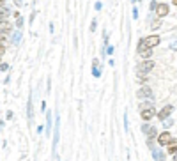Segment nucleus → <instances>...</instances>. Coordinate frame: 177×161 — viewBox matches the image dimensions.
Returning <instances> with one entry per match:
<instances>
[{
    "label": "nucleus",
    "mask_w": 177,
    "mask_h": 161,
    "mask_svg": "<svg viewBox=\"0 0 177 161\" xmlns=\"http://www.w3.org/2000/svg\"><path fill=\"white\" fill-rule=\"evenodd\" d=\"M96 27H98V21L92 20V21H91V27H89V30H91V32H96V30H98Z\"/></svg>",
    "instance_id": "obj_23"
},
{
    "label": "nucleus",
    "mask_w": 177,
    "mask_h": 161,
    "mask_svg": "<svg viewBox=\"0 0 177 161\" xmlns=\"http://www.w3.org/2000/svg\"><path fill=\"white\" fill-rule=\"evenodd\" d=\"M94 9H96V11H98V13H99V11L103 9V2H99V0H98V2L94 4Z\"/></svg>",
    "instance_id": "obj_27"
},
{
    "label": "nucleus",
    "mask_w": 177,
    "mask_h": 161,
    "mask_svg": "<svg viewBox=\"0 0 177 161\" xmlns=\"http://www.w3.org/2000/svg\"><path fill=\"white\" fill-rule=\"evenodd\" d=\"M9 16H11V9H9V7H0V20H7V18H9Z\"/></svg>",
    "instance_id": "obj_18"
},
{
    "label": "nucleus",
    "mask_w": 177,
    "mask_h": 161,
    "mask_svg": "<svg viewBox=\"0 0 177 161\" xmlns=\"http://www.w3.org/2000/svg\"><path fill=\"white\" fill-rule=\"evenodd\" d=\"M21 37H23V30H18V28H16L13 34H11V41H13L14 44H20Z\"/></svg>",
    "instance_id": "obj_16"
},
{
    "label": "nucleus",
    "mask_w": 177,
    "mask_h": 161,
    "mask_svg": "<svg viewBox=\"0 0 177 161\" xmlns=\"http://www.w3.org/2000/svg\"><path fill=\"white\" fill-rule=\"evenodd\" d=\"M7 69H9V64H6V62L0 64V71H7Z\"/></svg>",
    "instance_id": "obj_29"
},
{
    "label": "nucleus",
    "mask_w": 177,
    "mask_h": 161,
    "mask_svg": "<svg viewBox=\"0 0 177 161\" xmlns=\"http://www.w3.org/2000/svg\"><path fill=\"white\" fill-rule=\"evenodd\" d=\"M92 67H99V60L96 57H92Z\"/></svg>",
    "instance_id": "obj_28"
},
{
    "label": "nucleus",
    "mask_w": 177,
    "mask_h": 161,
    "mask_svg": "<svg viewBox=\"0 0 177 161\" xmlns=\"http://www.w3.org/2000/svg\"><path fill=\"white\" fill-rule=\"evenodd\" d=\"M172 112H174V105H165L159 112L156 113V117H158L159 120H165V119H168L170 115H172Z\"/></svg>",
    "instance_id": "obj_11"
},
{
    "label": "nucleus",
    "mask_w": 177,
    "mask_h": 161,
    "mask_svg": "<svg viewBox=\"0 0 177 161\" xmlns=\"http://www.w3.org/2000/svg\"><path fill=\"white\" fill-rule=\"evenodd\" d=\"M6 42H7V35L0 34V44H6Z\"/></svg>",
    "instance_id": "obj_30"
},
{
    "label": "nucleus",
    "mask_w": 177,
    "mask_h": 161,
    "mask_svg": "<svg viewBox=\"0 0 177 161\" xmlns=\"http://www.w3.org/2000/svg\"><path fill=\"white\" fill-rule=\"evenodd\" d=\"M156 113H158V112H156V108L152 106V103L147 105V106H143V108H140V117H142L143 122H149L151 119H154Z\"/></svg>",
    "instance_id": "obj_4"
},
{
    "label": "nucleus",
    "mask_w": 177,
    "mask_h": 161,
    "mask_svg": "<svg viewBox=\"0 0 177 161\" xmlns=\"http://www.w3.org/2000/svg\"><path fill=\"white\" fill-rule=\"evenodd\" d=\"M60 142V117H55V127H53V154L57 151V145Z\"/></svg>",
    "instance_id": "obj_8"
},
{
    "label": "nucleus",
    "mask_w": 177,
    "mask_h": 161,
    "mask_svg": "<svg viewBox=\"0 0 177 161\" xmlns=\"http://www.w3.org/2000/svg\"><path fill=\"white\" fill-rule=\"evenodd\" d=\"M170 48H172V50H177V41H172V42H170Z\"/></svg>",
    "instance_id": "obj_32"
},
{
    "label": "nucleus",
    "mask_w": 177,
    "mask_h": 161,
    "mask_svg": "<svg viewBox=\"0 0 177 161\" xmlns=\"http://www.w3.org/2000/svg\"><path fill=\"white\" fill-rule=\"evenodd\" d=\"M51 129H53V113L46 112V127H44V133H46V136H48V138H50Z\"/></svg>",
    "instance_id": "obj_12"
},
{
    "label": "nucleus",
    "mask_w": 177,
    "mask_h": 161,
    "mask_svg": "<svg viewBox=\"0 0 177 161\" xmlns=\"http://www.w3.org/2000/svg\"><path fill=\"white\" fill-rule=\"evenodd\" d=\"M168 14H170V4H167V2H158L156 11H154V16L165 20V18H168Z\"/></svg>",
    "instance_id": "obj_5"
},
{
    "label": "nucleus",
    "mask_w": 177,
    "mask_h": 161,
    "mask_svg": "<svg viewBox=\"0 0 177 161\" xmlns=\"http://www.w3.org/2000/svg\"><path fill=\"white\" fill-rule=\"evenodd\" d=\"M124 131H129V122H127V113H124Z\"/></svg>",
    "instance_id": "obj_25"
},
{
    "label": "nucleus",
    "mask_w": 177,
    "mask_h": 161,
    "mask_svg": "<svg viewBox=\"0 0 177 161\" xmlns=\"http://www.w3.org/2000/svg\"><path fill=\"white\" fill-rule=\"evenodd\" d=\"M131 16H133V20H138V16H140V14H138V9H136V7H133V11H131Z\"/></svg>",
    "instance_id": "obj_26"
},
{
    "label": "nucleus",
    "mask_w": 177,
    "mask_h": 161,
    "mask_svg": "<svg viewBox=\"0 0 177 161\" xmlns=\"http://www.w3.org/2000/svg\"><path fill=\"white\" fill-rule=\"evenodd\" d=\"M34 20H35V11L30 14V23H34Z\"/></svg>",
    "instance_id": "obj_34"
},
{
    "label": "nucleus",
    "mask_w": 177,
    "mask_h": 161,
    "mask_svg": "<svg viewBox=\"0 0 177 161\" xmlns=\"http://www.w3.org/2000/svg\"><path fill=\"white\" fill-rule=\"evenodd\" d=\"M101 67H92V76L94 78H101V74H103V73H101Z\"/></svg>",
    "instance_id": "obj_20"
},
{
    "label": "nucleus",
    "mask_w": 177,
    "mask_h": 161,
    "mask_svg": "<svg viewBox=\"0 0 177 161\" xmlns=\"http://www.w3.org/2000/svg\"><path fill=\"white\" fill-rule=\"evenodd\" d=\"M113 51H115V48H113L112 44H108V46H106V55L112 57V55H113Z\"/></svg>",
    "instance_id": "obj_24"
},
{
    "label": "nucleus",
    "mask_w": 177,
    "mask_h": 161,
    "mask_svg": "<svg viewBox=\"0 0 177 161\" xmlns=\"http://www.w3.org/2000/svg\"><path fill=\"white\" fill-rule=\"evenodd\" d=\"M6 6V0H0V7H4Z\"/></svg>",
    "instance_id": "obj_35"
},
{
    "label": "nucleus",
    "mask_w": 177,
    "mask_h": 161,
    "mask_svg": "<svg viewBox=\"0 0 177 161\" xmlns=\"http://www.w3.org/2000/svg\"><path fill=\"white\" fill-rule=\"evenodd\" d=\"M0 55H6V44H0Z\"/></svg>",
    "instance_id": "obj_31"
},
{
    "label": "nucleus",
    "mask_w": 177,
    "mask_h": 161,
    "mask_svg": "<svg viewBox=\"0 0 177 161\" xmlns=\"http://www.w3.org/2000/svg\"><path fill=\"white\" fill-rule=\"evenodd\" d=\"M27 113H28V120H32L34 117V106H32V94L28 98V103H27Z\"/></svg>",
    "instance_id": "obj_17"
},
{
    "label": "nucleus",
    "mask_w": 177,
    "mask_h": 161,
    "mask_svg": "<svg viewBox=\"0 0 177 161\" xmlns=\"http://www.w3.org/2000/svg\"><path fill=\"white\" fill-rule=\"evenodd\" d=\"M172 159H174V161H177V152H175L174 156H172Z\"/></svg>",
    "instance_id": "obj_37"
},
{
    "label": "nucleus",
    "mask_w": 177,
    "mask_h": 161,
    "mask_svg": "<svg viewBox=\"0 0 177 161\" xmlns=\"http://www.w3.org/2000/svg\"><path fill=\"white\" fill-rule=\"evenodd\" d=\"M143 39H145V42H147L151 48H158V46L161 44V35L159 34H149V35H145Z\"/></svg>",
    "instance_id": "obj_9"
},
{
    "label": "nucleus",
    "mask_w": 177,
    "mask_h": 161,
    "mask_svg": "<svg viewBox=\"0 0 177 161\" xmlns=\"http://www.w3.org/2000/svg\"><path fill=\"white\" fill-rule=\"evenodd\" d=\"M172 138H174V136H172V133H170L168 129H165V131H161V133L158 135L156 142H158V145H159V147H167L170 142H172Z\"/></svg>",
    "instance_id": "obj_7"
},
{
    "label": "nucleus",
    "mask_w": 177,
    "mask_h": 161,
    "mask_svg": "<svg viewBox=\"0 0 177 161\" xmlns=\"http://www.w3.org/2000/svg\"><path fill=\"white\" fill-rule=\"evenodd\" d=\"M136 98H138V99H142V101H147V99H151V101H152V99H154L152 89H151V87H149L147 83H143V85L140 87V89L136 91Z\"/></svg>",
    "instance_id": "obj_3"
},
{
    "label": "nucleus",
    "mask_w": 177,
    "mask_h": 161,
    "mask_svg": "<svg viewBox=\"0 0 177 161\" xmlns=\"http://www.w3.org/2000/svg\"><path fill=\"white\" fill-rule=\"evenodd\" d=\"M151 152H152V159H154V161H167V154L163 152L161 149H156L154 147Z\"/></svg>",
    "instance_id": "obj_14"
},
{
    "label": "nucleus",
    "mask_w": 177,
    "mask_h": 161,
    "mask_svg": "<svg viewBox=\"0 0 177 161\" xmlns=\"http://www.w3.org/2000/svg\"><path fill=\"white\" fill-rule=\"evenodd\" d=\"M14 28H16V27H14L9 20H0V34L9 35V34H13V32H14Z\"/></svg>",
    "instance_id": "obj_10"
},
{
    "label": "nucleus",
    "mask_w": 177,
    "mask_h": 161,
    "mask_svg": "<svg viewBox=\"0 0 177 161\" xmlns=\"http://www.w3.org/2000/svg\"><path fill=\"white\" fill-rule=\"evenodd\" d=\"M152 50L147 42H145V39L143 37H140L138 39V42H136V53H138V57H142V58H151L152 57Z\"/></svg>",
    "instance_id": "obj_1"
},
{
    "label": "nucleus",
    "mask_w": 177,
    "mask_h": 161,
    "mask_svg": "<svg viewBox=\"0 0 177 161\" xmlns=\"http://www.w3.org/2000/svg\"><path fill=\"white\" fill-rule=\"evenodd\" d=\"M0 64H2V55H0Z\"/></svg>",
    "instance_id": "obj_39"
},
{
    "label": "nucleus",
    "mask_w": 177,
    "mask_h": 161,
    "mask_svg": "<svg viewBox=\"0 0 177 161\" xmlns=\"http://www.w3.org/2000/svg\"><path fill=\"white\" fill-rule=\"evenodd\" d=\"M23 23H25V20H23V16H20V18H16V23H14V27L18 28V30H23Z\"/></svg>",
    "instance_id": "obj_19"
},
{
    "label": "nucleus",
    "mask_w": 177,
    "mask_h": 161,
    "mask_svg": "<svg viewBox=\"0 0 177 161\" xmlns=\"http://www.w3.org/2000/svg\"><path fill=\"white\" fill-rule=\"evenodd\" d=\"M156 6H158V0H151V6H149V11L154 13L156 11Z\"/></svg>",
    "instance_id": "obj_22"
},
{
    "label": "nucleus",
    "mask_w": 177,
    "mask_h": 161,
    "mask_svg": "<svg viewBox=\"0 0 177 161\" xmlns=\"http://www.w3.org/2000/svg\"><path fill=\"white\" fill-rule=\"evenodd\" d=\"M172 6H174V7H177V0H172Z\"/></svg>",
    "instance_id": "obj_36"
},
{
    "label": "nucleus",
    "mask_w": 177,
    "mask_h": 161,
    "mask_svg": "<svg viewBox=\"0 0 177 161\" xmlns=\"http://www.w3.org/2000/svg\"><path fill=\"white\" fill-rule=\"evenodd\" d=\"M142 133L145 135L147 138H151V140H154V138H158V135H159V131H158V127L151 126L149 122H143V126H142Z\"/></svg>",
    "instance_id": "obj_6"
},
{
    "label": "nucleus",
    "mask_w": 177,
    "mask_h": 161,
    "mask_svg": "<svg viewBox=\"0 0 177 161\" xmlns=\"http://www.w3.org/2000/svg\"><path fill=\"white\" fill-rule=\"evenodd\" d=\"M14 6H18V7L23 6V0H14Z\"/></svg>",
    "instance_id": "obj_33"
},
{
    "label": "nucleus",
    "mask_w": 177,
    "mask_h": 161,
    "mask_svg": "<svg viewBox=\"0 0 177 161\" xmlns=\"http://www.w3.org/2000/svg\"><path fill=\"white\" fill-rule=\"evenodd\" d=\"M161 122H163V127H170L172 124H174V119H170V117H168V119L161 120Z\"/></svg>",
    "instance_id": "obj_21"
},
{
    "label": "nucleus",
    "mask_w": 177,
    "mask_h": 161,
    "mask_svg": "<svg viewBox=\"0 0 177 161\" xmlns=\"http://www.w3.org/2000/svg\"><path fill=\"white\" fill-rule=\"evenodd\" d=\"M135 2H140V0H133V4H135Z\"/></svg>",
    "instance_id": "obj_38"
},
{
    "label": "nucleus",
    "mask_w": 177,
    "mask_h": 161,
    "mask_svg": "<svg viewBox=\"0 0 177 161\" xmlns=\"http://www.w3.org/2000/svg\"><path fill=\"white\" fill-rule=\"evenodd\" d=\"M175 152H177V138H172V142L167 145V154L174 156Z\"/></svg>",
    "instance_id": "obj_15"
},
{
    "label": "nucleus",
    "mask_w": 177,
    "mask_h": 161,
    "mask_svg": "<svg viewBox=\"0 0 177 161\" xmlns=\"http://www.w3.org/2000/svg\"><path fill=\"white\" fill-rule=\"evenodd\" d=\"M147 21H149V25H151V28L152 30H159V28L163 27V20L161 18H158V16H151V18H147Z\"/></svg>",
    "instance_id": "obj_13"
},
{
    "label": "nucleus",
    "mask_w": 177,
    "mask_h": 161,
    "mask_svg": "<svg viewBox=\"0 0 177 161\" xmlns=\"http://www.w3.org/2000/svg\"><path fill=\"white\" fill-rule=\"evenodd\" d=\"M154 67H156V62L152 60V58H142L140 62L136 64V67H135V69L142 71V73H147V74H149Z\"/></svg>",
    "instance_id": "obj_2"
}]
</instances>
